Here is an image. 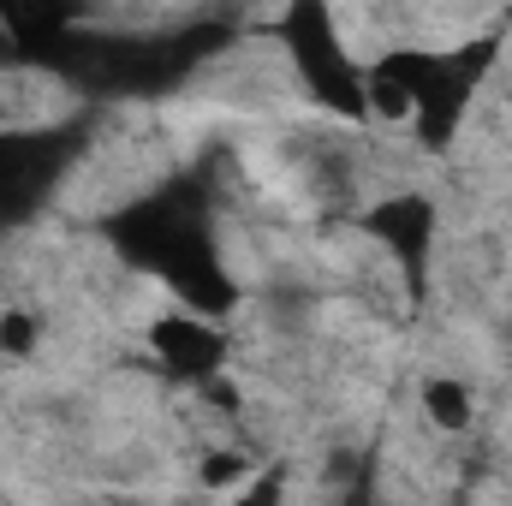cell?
<instances>
[{"mask_svg":"<svg viewBox=\"0 0 512 506\" xmlns=\"http://www.w3.org/2000/svg\"><path fill=\"white\" fill-rule=\"evenodd\" d=\"M155 352H161L167 370H179V376H191V381H209L221 370V358H227V340H221L209 322L161 316V322H155Z\"/></svg>","mask_w":512,"mask_h":506,"instance_id":"6da1fadb","label":"cell"},{"mask_svg":"<svg viewBox=\"0 0 512 506\" xmlns=\"http://www.w3.org/2000/svg\"><path fill=\"white\" fill-rule=\"evenodd\" d=\"M423 417L441 435H465L477 423V399H471V387L459 376H429L423 381Z\"/></svg>","mask_w":512,"mask_h":506,"instance_id":"7a4b0ae2","label":"cell"},{"mask_svg":"<svg viewBox=\"0 0 512 506\" xmlns=\"http://www.w3.org/2000/svg\"><path fill=\"white\" fill-rule=\"evenodd\" d=\"M0 352H6V358H30V352H36V316L6 310V316H0Z\"/></svg>","mask_w":512,"mask_h":506,"instance_id":"3957f363","label":"cell"},{"mask_svg":"<svg viewBox=\"0 0 512 506\" xmlns=\"http://www.w3.org/2000/svg\"><path fill=\"white\" fill-rule=\"evenodd\" d=\"M245 465H251V459H239V453H215V459H203V483H209V489H233V483L245 477Z\"/></svg>","mask_w":512,"mask_h":506,"instance_id":"277c9868","label":"cell"}]
</instances>
